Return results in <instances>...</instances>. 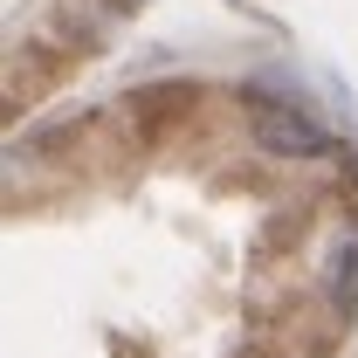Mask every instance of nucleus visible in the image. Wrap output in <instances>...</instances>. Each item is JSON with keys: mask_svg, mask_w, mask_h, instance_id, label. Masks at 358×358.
Wrapping results in <instances>:
<instances>
[{"mask_svg": "<svg viewBox=\"0 0 358 358\" xmlns=\"http://www.w3.org/2000/svg\"><path fill=\"white\" fill-rule=\"evenodd\" d=\"M248 138L268 159H324L331 152V131L310 110L289 103V96H268V90H248Z\"/></svg>", "mask_w": 358, "mask_h": 358, "instance_id": "nucleus-1", "label": "nucleus"}, {"mask_svg": "<svg viewBox=\"0 0 358 358\" xmlns=\"http://www.w3.org/2000/svg\"><path fill=\"white\" fill-rule=\"evenodd\" d=\"M331 296H338V310H345V317L358 310V227L331 248Z\"/></svg>", "mask_w": 358, "mask_h": 358, "instance_id": "nucleus-2", "label": "nucleus"}]
</instances>
